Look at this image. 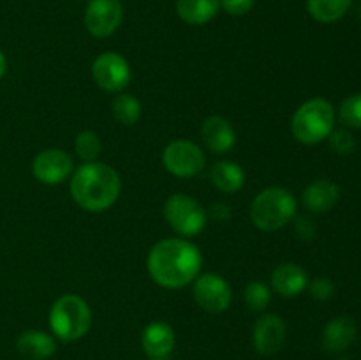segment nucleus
<instances>
[{
    "mask_svg": "<svg viewBox=\"0 0 361 360\" xmlns=\"http://www.w3.org/2000/svg\"><path fill=\"white\" fill-rule=\"evenodd\" d=\"M203 256L192 242L183 239H166L155 244L148 254L150 277L168 289L183 288L200 275Z\"/></svg>",
    "mask_w": 361,
    "mask_h": 360,
    "instance_id": "1",
    "label": "nucleus"
},
{
    "mask_svg": "<svg viewBox=\"0 0 361 360\" xmlns=\"http://www.w3.org/2000/svg\"><path fill=\"white\" fill-rule=\"evenodd\" d=\"M122 182L111 166L104 162H85L74 172L71 194L88 212L108 210L120 196Z\"/></svg>",
    "mask_w": 361,
    "mask_h": 360,
    "instance_id": "2",
    "label": "nucleus"
},
{
    "mask_svg": "<svg viewBox=\"0 0 361 360\" xmlns=\"http://www.w3.org/2000/svg\"><path fill=\"white\" fill-rule=\"evenodd\" d=\"M335 129V109L326 99L314 97L303 102L291 120L293 136L303 145H317Z\"/></svg>",
    "mask_w": 361,
    "mask_h": 360,
    "instance_id": "3",
    "label": "nucleus"
},
{
    "mask_svg": "<svg viewBox=\"0 0 361 360\" xmlns=\"http://www.w3.org/2000/svg\"><path fill=\"white\" fill-rule=\"evenodd\" d=\"M49 327L60 341H78L92 327V311L78 295H62L49 311Z\"/></svg>",
    "mask_w": 361,
    "mask_h": 360,
    "instance_id": "4",
    "label": "nucleus"
},
{
    "mask_svg": "<svg viewBox=\"0 0 361 360\" xmlns=\"http://www.w3.org/2000/svg\"><path fill=\"white\" fill-rule=\"evenodd\" d=\"M296 214V198L284 187L261 191L250 207V219L263 232H275L288 224Z\"/></svg>",
    "mask_w": 361,
    "mask_h": 360,
    "instance_id": "5",
    "label": "nucleus"
},
{
    "mask_svg": "<svg viewBox=\"0 0 361 360\" xmlns=\"http://www.w3.org/2000/svg\"><path fill=\"white\" fill-rule=\"evenodd\" d=\"M164 217L178 235L194 236L207 226V210L203 205L187 194L176 193L166 200Z\"/></svg>",
    "mask_w": 361,
    "mask_h": 360,
    "instance_id": "6",
    "label": "nucleus"
},
{
    "mask_svg": "<svg viewBox=\"0 0 361 360\" xmlns=\"http://www.w3.org/2000/svg\"><path fill=\"white\" fill-rule=\"evenodd\" d=\"M162 164L171 175L189 179L203 172L207 159L196 143L189 140H176L162 152Z\"/></svg>",
    "mask_w": 361,
    "mask_h": 360,
    "instance_id": "7",
    "label": "nucleus"
},
{
    "mask_svg": "<svg viewBox=\"0 0 361 360\" xmlns=\"http://www.w3.org/2000/svg\"><path fill=\"white\" fill-rule=\"evenodd\" d=\"M92 76L106 92H122L130 81L129 62L120 53L104 52L94 60Z\"/></svg>",
    "mask_w": 361,
    "mask_h": 360,
    "instance_id": "8",
    "label": "nucleus"
},
{
    "mask_svg": "<svg viewBox=\"0 0 361 360\" xmlns=\"http://www.w3.org/2000/svg\"><path fill=\"white\" fill-rule=\"evenodd\" d=\"M123 7L120 0H90L85 11V27L94 37H108L120 27Z\"/></svg>",
    "mask_w": 361,
    "mask_h": 360,
    "instance_id": "9",
    "label": "nucleus"
},
{
    "mask_svg": "<svg viewBox=\"0 0 361 360\" xmlns=\"http://www.w3.org/2000/svg\"><path fill=\"white\" fill-rule=\"evenodd\" d=\"M194 300L208 313H222L231 306L233 293L226 279L217 274H203L194 281Z\"/></svg>",
    "mask_w": 361,
    "mask_h": 360,
    "instance_id": "10",
    "label": "nucleus"
},
{
    "mask_svg": "<svg viewBox=\"0 0 361 360\" xmlns=\"http://www.w3.org/2000/svg\"><path fill=\"white\" fill-rule=\"evenodd\" d=\"M73 166V157L67 152L60 150V148H46L35 155L32 172L39 182L55 186L69 176Z\"/></svg>",
    "mask_w": 361,
    "mask_h": 360,
    "instance_id": "11",
    "label": "nucleus"
},
{
    "mask_svg": "<svg viewBox=\"0 0 361 360\" xmlns=\"http://www.w3.org/2000/svg\"><path fill=\"white\" fill-rule=\"evenodd\" d=\"M286 341V325L277 314H261L252 328V344L264 356L275 355Z\"/></svg>",
    "mask_w": 361,
    "mask_h": 360,
    "instance_id": "12",
    "label": "nucleus"
},
{
    "mask_svg": "<svg viewBox=\"0 0 361 360\" xmlns=\"http://www.w3.org/2000/svg\"><path fill=\"white\" fill-rule=\"evenodd\" d=\"M358 327L351 316H337L324 325L321 342L328 353H342L355 342Z\"/></svg>",
    "mask_w": 361,
    "mask_h": 360,
    "instance_id": "13",
    "label": "nucleus"
},
{
    "mask_svg": "<svg viewBox=\"0 0 361 360\" xmlns=\"http://www.w3.org/2000/svg\"><path fill=\"white\" fill-rule=\"evenodd\" d=\"M141 344L150 359H166L175 348V332L164 321H152L141 334Z\"/></svg>",
    "mask_w": 361,
    "mask_h": 360,
    "instance_id": "14",
    "label": "nucleus"
},
{
    "mask_svg": "<svg viewBox=\"0 0 361 360\" xmlns=\"http://www.w3.org/2000/svg\"><path fill=\"white\" fill-rule=\"evenodd\" d=\"M201 138L214 154H224L235 147L236 134L231 124L222 116H208L201 127Z\"/></svg>",
    "mask_w": 361,
    "mask_h": 360,
    "instance_id": "15",
    "label": "nucleus"
},
{
    "mask_svg": "<svg viewBox=\"0 0 361 360\" xmlns=\"http://www.w3.org/2000/svg\"><path fill=\"white\" fill-rule=\"evenodd\" d=\"M303 205L310 212H328L341 200V189L335 182L326 179L314 180L303 191Z\"/></svg>",
    "mask_w": 361,
    "mask_h": 360,
    "instance_id": "16",
    "label": "nucleus"
},
{
    "mask_svg": "<svg viewBox=\"0 0 361 360\" xmlns=\"http://www.w3.org/2000/svg\"><path fill=\"white\" fill-rule=\"evenodd\" d=\"M309 284V275L300 265L284 263L271 274V286L281 296H296Z\"/></svg>",
    "mask_w": 361,
    "mask_h": 360,
    "instance_id": "17",
    "label": "nucleus"
},
{
    "mask_svg": "<svg viewBox=\"0 0 361 360\" xmlns=\"http://www.w3.org/2000/svg\"><path fill=\"white\" fill-rule=\"evenodd\" d=\"M16 349L28 360H46L55 353L56 344L53 335L41 330H27L18 337Z\"/></svg>",
    "mask_w": 361,
    "mask_h": 360,
    "instance_id": "18",
    "label": "nucleus"
},
{
    "mask_svg": "<svg viewBox=\"0 0 361 360\" xmlns=\"http://www.w3.org/2000/svg\"><path fill=\"white\" fill-rule=\"evenodd\" d=\"M221 11V0H176V13L185 23L204 25Z\"/></svg>",
    "mask_w": 361,
    "mask_h": 360,
    "instance_id": "19",
    "label": "nucleus"
},
{
    "mask_svg": "<svg viewBox=\"0 0 361 360\" xmlns=\"http://www.w3.org/2000/svg\"><path fill=\"white\" fill-rule=\"evenodd\" d=\"M212 184L217 187L221 193L233 194L242 189L245 182V173L240 168L238 162L233 161H219L210 169Z\"/></svg>",
    "mask_w": 361,
    "mask_h": 360,
    "instance_id": "20",
    "label": "nucleus"
},
{
    "mask_svg": "<svg viewBox=\"0 0 361 360\" xmlns=\"http://www.w3.org/2000/svg\"><path fill=\"white\" fill-rule=\"evenodd\" d=\"M353 0H307V9L316 21L334 23L345 16Z\"/></svg>",
    "mask_w": 361,
    "mask_h": 360,
    "instance_id": "21",
    "label": "nucleus"
},
{
    "mask_svg": "<svg viewBox=\"0 0 361 360\" xmlns=\"http://www.w3.org/2000/svg\"><path fill=\"white\" fill-rule=\"evenodd\" d=\"M113 115L123 126H134L141 116V104L133 94H120L113 101Z\"/></svg>",
    "mask_w": 361,
    "mask_h": 360,
    "instance_id": "22",
    "label": "nucleus"
},
{
    "mask_svg": "<svg viewBox=\"0 0 361 360\" xmlns=\"http://www.w3.org/2000/svg\"><path fill=\"white\" fill-rule=\"evenodd\" d=\"M338 119L344 126L361 129V92L349 95L342 101L341 108H338Z\"/></svg>",
    "mask_w": 361,
    "mask_h": 360,
    "instance_id": "23",
    "label": "nucleus"
},
{
    "mask_svg": "<svg viewBox=\"0 0 361 360\" xmlns=\"http://www.w3.org/2000/svg\"><path fill=\"white\" fill-rule=\"evenodd\" d=\"M243 299H245V304L249 309L259 313V311H264L268 307V304L271 300V293L267 284H263L259 281H254L250 284H247Z\"/></svg>",
    "mask_w": 361,
    "mask_h": 360,
    "instance_id": "24",
    "label": "nucleus"
},
{
    "mask_svg": "<svg viewBox=\"0 0 361 360\" xmlns=\"http://www.w3.org/2000/svg\"><path fill=\"white\" fill-rule=\"evenodd\" d=\"M74 147H76L78 155L85 162H94L97 159V155L101 154V140L92 131H83V133L78 134Z\"/></svg>",
    "mask_w": 361,
    "mask_h": 360,
    "instance_id": "25",
    "label": "nucleus"
},
{
    "mask_svg": "<svg viewBox=\"0 0 361 360\" xmlns=\"http://www.w3.org/2000/svg\"><path fill=\"white\" fill-rule=\"evenodd\" d=\"M328 140H330V147L334 148L338 155H349L353 154L356 148L355 136L345 129H334L330 136H328Z\"/></svg>",
    "mask_w": 361,
    "mask_h": 360,
    "instance_id": "26",
    "label": "nucleus"
},
{
    "mask_svg": "<svg viewBox=\"0 0 361 360\" xmlns=\"http://www.w3.org/2000/svg\"><path fill=\"white\" fill-rule=\"evenodd\" d=\"M310 295L316 300H330L335 295V284L328 277H317L309 284Z\"/></svg>",
    "mask_w": 361,
    "mask_h": 360,
    "instance_id": "27",
    "label": "nucleus"
},
{
    "mask_svg": "<svg viewBox=\"0 0 361 360\" xmlns=\"http://www.w3.org/2000/svg\"><path fill=\"white\" fill-rule=\"evenodd\" d=\"M256 0H221V7L231 16H243L254 7Z\"/></svg>",
    "mask_w": 361,
    "mask_h": 360,
    "instance_id": "28",
    "label": "nucleus"
},
{
    "mask_svg": "<svg viewBox=\"0 0 361 360\" xmlns=\"http://www.w3.org/2000/svg\"><path fill=\"white\" fill-rule=\"evenodd\" d=\"M6 56H4V53L0 52V78L4 76V73H6Z\"/></svg>",
    "mask_w": 361,
    "mask_h": 360,
    "instance_id": "29",
    "label": "nucleus"
},
{
    "mask_svg": "<svg viewBox=\"0 0 361 360\" xmlns=\"http://www.w3.org/2000/svg\"><path fill=\"white\" fill-rule=\"evenodd\" d=\"M338 360H351V359H349V356H341V359H338Z\"/></svg>",
    "mask_w": 361,
    "mask_h": 360,
    "instance_id": "30",
    "label": "nucleus"
},
{
    "mask_svg": "<svg viewBox=\"0 0 361 360\" xmlns=\"http://www.w3.org/2000/svg\"><path fill=\"white\" fill-rule=\"evenodd\" d=\"M150 360H168V359H150Z\"/></svg>",
    "mask_w": 361,
    "mask_h": 360,
    "instance_id": "31",
    "label": "nucleus"
}]
</instances>
